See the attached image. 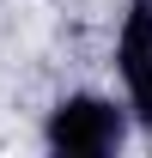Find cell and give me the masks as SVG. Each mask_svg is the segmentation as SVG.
Segmentation results:
<instances>
[{"label":"cell","instance_id":"1","mask_svg":"<svg viewBox=\"0 0 152 158\" xmlns=\"http://www.w3.org/2000/svg\"><path fill=\"white\" fill-rule=\"evenodd\" d=\"M49 146L61 158H103L122 146V110L103 98H67L49 116Z\"/></svg>","mask_w":152,"mask_h":158},{"label":"cell","instance_id":"2","mask_svg":"<svg viewBox=\"0 0 152 158\" xmlns=\"http://www.w3.org/2000/svg\"><path fill=\"white\" fill-rule=\"evenodd\" d=\"M122 79H128V98L140 110V122L152 128V6L146 0L128 12V31H122Z\"/></svg>","mask_w":152,"mask_h":158},{"label":"cell","instance_id":"3","mask_svg":"<svg viewBox=\"0 0 152 158\" xmlns=\"http://www.w3.org/2000/svg\"><path fill=\"white\" fill-rule=\"evenodd\" d=\"M146 6H152V0H146Z\"/></svg>","mask_w":152,"mask_h":158}]
</instances>
